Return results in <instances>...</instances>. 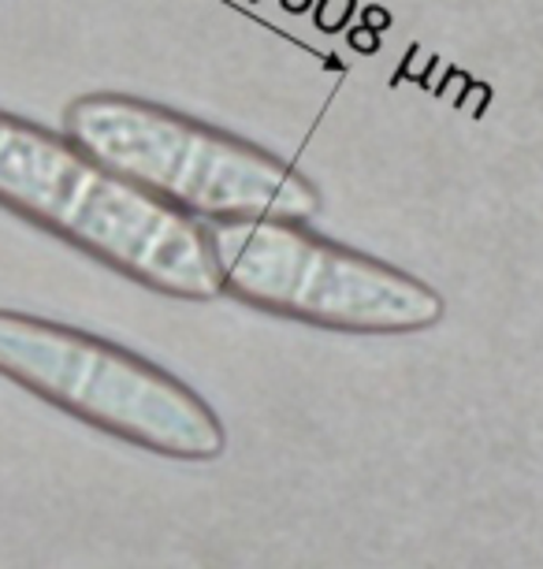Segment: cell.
<instances>
[{"label":"cell","instance_id":"obj_2","mask_svg":"<svg viewBox=\"0 0 543 569\" xmlns=\"http://www.w3.org/2000/svg\"><path fill=\"white\" fill-rule=\"evenodd\" d=\"M63 127L93 160L187 217L305 223L321 209L313 182L283 160L161 104L90 93L68 104Z\"/></svg>","mask_w":543,"mask_h":569},{"label":"cell","instance_id":"obj_4","mask_svg":"<svg viewBox=\"0 0 543 569\" xmlns=\"http://www.w3.org/2000/svg\"><path fill=\"white\" fill-rule=\"evenodd\" d=\"M223 291L275 317L358 336H406L443 320L424 279L335 246L286 220L205 223Z\"/></svg>","mask_w":543,"mask_h":569},{"label":"cell","instance_id":"obj_3","mask_svg":"<svg viewBox=\"0 0 543 569\" xmlns=\"http://www.w3.org/2000/svg\"><path fill=\"white\" fill-rule=\"evenodd\" d=\"M0 376L161 458L212 461L228 450L220 417L183 380L57 320L0 309Z\"/></svg>","mask_w":543,"mask_h":569},{"label":"cell","instance_id":"obj_1","mask_svg":"<svg viewBox=\"0 0 543 569\" xmlns=\"http://www.w3.org/2000/svg\"><path fill=\"white\" fill-rule=\"evenodd\" d=\"M0 206L161 295L205 302L223 291L209 231L194 217L145 194L71 138L8 112H0Z\"/></svg>","mask_w":543,"mask_h":569}]
</instances>
